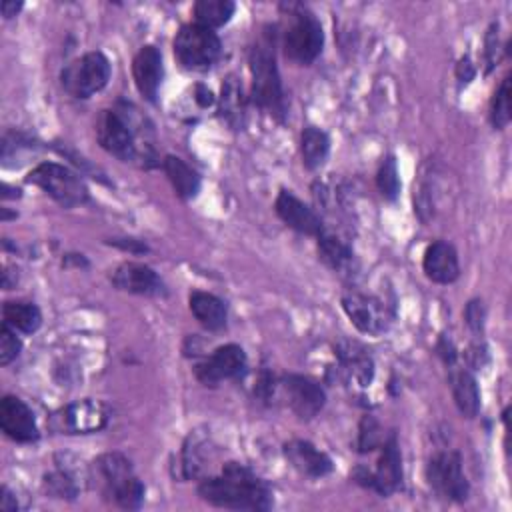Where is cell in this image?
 Returning a JSON list of instances; mask_svg holds the SVG:
<instances>
[{
    "label": "cell",
    "mask_w": 512,
    "mask_h": 512,
    "mask_svg": "<svg viewBox=\"0 0 512 512\" xmlns=\"http://www.w3.org/2000/svg\"><path fill=\"white\" fill-rule=\"evenodd\" d=\"M198 496L218 508L268 510L272 506L270 486L240 462H226L216 476L198 484Z\"/></svg>",
    "instance_id": "6da1fadb"
},
{
    "label": "cell",
    "mask_w": 512,
    "mask_h": 512,
    "mask_svg": "<svg viewBox=\"0 0 512 512\" xmlns=\"http://www.w3.org/2000/svg\"><path fill=\"white\" fill-rule=\"evenodd\" d=\"M130 104L122 110H102L96 122V138L100 146L122 162H140L144 168H152L156 162L154 146L148 142V128L144 120L136 116Z\"/></svg>",
    "instance_id": "7a4b0ae2"
},
{
    "label": "cell",
    "mask_w": 512,
    "mask_h": 512,
    "mask_svg": "<svg viewBox=\"0 0 512 512\" xmlns=\"http://www.w3.org/2000/svg\"><path fill=\"white\" fill-rule=\"evenodd\" d=\"M88 478L106 500L120 508L136 510L144 500V484L134 474L130 460L120 452L98 456L90 466Z\"/></svg>",
    "instance_id": "3957f363"
},
{
    "label": "cell",
    "mask_w": 512,
    "mask_h": 512,
    "mask_svg": "<svg viewBox=\"0 0 512 512\" xmlns=\"http://www.w3.org/2000/svg\"><path fill=\"white\" fill-rule=\"evenodd\" d=\"M248 64L252 72V90H250L252 104L268 112L270 116L282 120L286 114V100L282 90V78L276 64L274 42H270L268 34H264L250 48Z\"/></svg>",
    "instance_id": "277c9868"
},
{
    "label": "cell",
    "mask_w": 512,
    "mask_h": 512,
    "mask_svg": "<svg viewBox=\"0 0 512 512\" xmlns=\"http://www.w3.org/2000/svg\"><path fill=\"white\" fill-rule=\"evenodd\" d=\"M282 48L296 64H312L324 46V30L316 14L304 4H282Z\"/></svg>",
    "instance_id": "5b68a950"
},
{
    "label": "cell",
    "mask_w": 512,
    "mask_h": 512,
    "mask_svg": "<svg viewBox=\"0 0 512 512\" xmlns=\"http://www.w3.org/2000/svg\"><path fill=\"white\" fill-rule=\"evenodd\" d=\"M172 46L176 60L186 70H208L222 52L218 34L198 22L180 26Z\"/></svg>",
    "instance_id": "8992f818"
},
{
    "label": "cell",
    "mask_w": 512,
    "mask_h": 512,
    "mask_svg": "<svg viewBox=\"0 0 512 512\" xmlns=\"http://www.w3.org/2000/svg\"><path fill=\"white\" fill-rule=\"evenodd\" d=\"M26 180L38 186L64 208H74L88 200V188L84 180L74 170L58 162H40L30 170Z\"/></svg>",
    "instance_id": "52a82bcc"
},
{
    "label": "cell",
    "mask_w": 512,
    "mask_h": 512,
    "mask_svg": "<svg viewBox=\"0 0 512 512\" xmlns=\"http://www.w3.org/2000/svg\"><path fill=\"white\" fill-rule=\"evenodd\" d=\"M110 74V60L100 50H92L64 66L60 72V84L70 96L86 100L108 84Z\"/></svg>",
    "instance_id": "ba28073f"
},
{
    "label": "cell",
    "mask_w": 512,
    "mask_h": 512,
    "mask_svg": "<svg viewBox=\"0 0 512 512\" xmlns=\"http://www.w3.org/2000/svg\"><path fill=\"white\" fill-rule=\"evenodd\" d=\"M342 310L362 334H370V336L384 334L390 328L394 318V312L384 298L370 292L356 290V288H350L348 292H344Z\"/></svg>",
    "instance_id": "9c48e42d"
},
{
    "label": "cell",
    "mask_w": 512,
    "mask_h": 512,
    "mask_svg": "<svg viewBox=\"0 0 512 512\" xmlns=\"http://www.w3.org/2000/svg\"><path fill=\"white\" fill-rule=\"evenodd\" d=\"M382 452L376 464V470H368L364 466L354 468L352 478L364 488L374 490L380 496H390L402 486V456L398 448V440L390 434L382 442Z\"/></svg>",
    "instance_id": "30bf717a"
},
{
    "label": "cell",
    "mask_w": 512,
    "mask_h": 512,
    "mask_svg": "<svg viewBox=\"0 0 512 512\" xmlns=\"http://www.w3.org/2000/svg\"><path fill=\"white\" fill-rule=\"evenodd\" d=\"M428 486L446 500L462 502L470 494V484L462 470V458L456 450L436 452L426 464Z\"/></svg>",
    "instance_id": "8fae6325"
},
{
    "label": "cell",
    "mask_w": 512,
    "mask_h": 512,
    "mask_svg": "<svg viewBox=\"0 0 512 512\" xmlns=\"http://www.w3.org/2000/svg\"><path fill=\"white\" fill-rule=\"evenodd\" d=\"M278 392L300 420L314 418L326 404L324 388L304 374H284L278 378Z\"/></svg>",
    "instance_id": "7c38bea8"
},
{
    "label": "cell",
    "mask_w": 512,
    "mask_h": 512,
    "mask_svg": "<svg viewBox=\"0 0 512 512\" xmlns=\"http://www.w3.org/2000/svg\"><path fill=\"white\" fill-rule=\"evenodd\" d=\"M108 422V408L98 400H76L54 412L52 428L60 434L98 432Z\"/></svg>",
    "instance_id": "4fadbf2b"
},
{
    "label": "cell",
    "mask_w": 512,
    "mask_h": 512,
    "mask_svg": "<svg viewBox=\"0 0 512 512\" xmlns=\"http://www.w3.org/2000/svg\"><path fill=\"white\" fill-rule=\"evenodd\" d=\"M248 368V358L242 346L224 344L218 346L208 358L196 364L194 376L204 386H218L224 380L240 378Z\"/></svg>",
    "instance_id": "5bb4252c"
},
{
    "label": "cell",
    "mask_w": 512,
    "mask_h": 512,
    "mask_svg": "<svg viewBox=\"0 0 512 512\" xmlns=\"http://www.w3.org/2000/svg\"><path fill=\"white\" fill-rule=\"evenodd\" d=\"M336 368L334 374L348 386L368 388L374 378V360L368 350L354 340H342L334 348Z\"/></svg>",
    "instance_id": "9a60e30c"
},
{
    "label": "cell",
    "mask_w": 512,
    "mask_h": 512,
    "mask_svg": "<svg viewBox=\"0 0 512 512\" xmlns=\"http://www.w3.org/2000/svg\"><path fill=\"white\" fill-rule=\"evenodd\" d=\"M0 428L10 440L20 444H30L40 438L34 412L18 396L8 394L0 400Z\"/></svg>",
    "instance_id": "2e32d148"
},
{
    "label": "cell",
    "mask_w": 512,
    "mask_h": 512,
    "mask_svg": "<svg viewBox=\"0 0 512 512\" xmlns=\"http://www.w3.org/2000/svg\"><path fill=\"white\" fill-rule=\"evenodd\" d=\"M110 282L118 290L138 294V296H164L166 294V286H164L162 278L150 266L140 264V262H122L120 266H116L112 270Z\"/></svg>",
    "instance_id": "e0dca14e"
},
{
    "label": "cell",
    "mask_w": 512,
    "mask_h": 512,
    "mask_svg": "<svg viewBox=\"0 0 512 512\" xmlns=\"http://www.w3.org/2000/svg\"><path fill=\"white\" fill-rule=\"evenodd\" d=\"M274 208H276V214L280 216V220L300 234L320 236L324 232L322 218L316 214V210L310 208L308 204H304L296 194H292L286 188H282L278 192Z\"/></svg>",
    "instance_id": "ac0fdd59"
},
{
    "label": "cell",
    "mask_w": 512,
    "mask_h": 512,
    "mask_svg": "<svg viewBox=\"0 0 512 512\" xmlns=\"http://www.w3.org/2000/svg\"><path fill=\"white\" fill-rule=\"evenodd\" d=\"M132 78L142 98H146L148 102H156V96L164 78L162 54L156 46L146 44L136 52L132 60Z\"/></svg>",
    "instance_id": "d6986e66"
},
{
    "label": "cell",
    "mask_w": 512,
    "mask_h": 512,
    "mask_svg": "<svg viewBox=\"0 0 512 512\" xmlns=\"http://www.w3.org/2000/svg\"><path fill=\"white\" fill-rule=\"evenodd\" d=\"M284 456L288 464L308 478H322L332 472V458L308 440H288L284 444Z\"/></svg>",
    "instance_id": "ffe728a7"
},
{
    "label": "cell",
    "mask_w": 512,
    "mask_h": 512,
    "mask_svg": "<svg viewBox=\"0 0 512 512\" xmlns=\"http://www.w3.org/2000/svg\"><path fill=\"white\" fill-rule=\"evenodd\" d=\"M422 270L436 284H452L460 276L456 248L446 240L432 242L424 252Z\"/></svg>",
    "instance_id": "44dd1931"
},
{
    "label": "cell",
    "mask_w": 512,
    "mask_h": 512,
    "mask_svg": "<svg viewBox=\"0 0 512 512\" xmlns=\"http://www.w3.org/2000/svg\"><path fill=\"white\" fill-rule=\"evenodd\" d=\"M318 258L332 272H336L338 276L348 278V280H352L360 270L354 250L342 238H338L336 234H330L326 230L318 236Z\"/></svg>",
    "instance_id": "7402d4cb"
},
{
    "label": "cell",
    "mask_w": 512,
    "mask_h": 512,
    "mask_svg": "<svg viewBox=\"0 0 512 512\" xmlns=\"http://www.w3.org/2000/svg\"><path fill=\"white\" fill-rule=\"evenodd\" d=\"M218 104V116L226 126L232 130H242L246 124V108H248V96L244 92L242 80L234 74L226 76L220 86V96L216 98Z\"/></svg>",
    "instance_id": "603a6c76"
},
{
    "label": "cell",
    "mask_w": 512,
    "mask_h": 512,
    "mask_svg": "<svg viewBox=\"0 0 512 512\" xmlns=\"http://www.w3.org/2000/svg\"><path fill=\"white\" fill-rule=\"evenodd\" d=\"M448 382L452 390V398L462 416L474 418L480 412V390L476 378L470 370L460 368L458 364L448 366Z\"/></svg>",
    "instance_id": "cb8c5ba5"
},
{
    "label": "cell",
    "mask_w": 512,
    "mask_h": 512,
    "mask_svg": "<svg viewBox=\"0 0 512 512\" xmlns=\"http://www.w3.org/2000/svg\"><path fill=\"white\" fill-rule=\"evenodd\" d=\"M188 306L190 312L194 314V318L206 328V330H222L228 322V308L226 304L210 294V292H202V290H194L188 298Z\"/></svg>",
    "instance_id": "d4e9b609"
},
{
    "label": "cell",
    "mask_w": 512,
    "mask_h": 512,
    "mask_svg": "<svg viewBox=\"0 0 512 512\" xmlns=\"http://www.w3.org/2000/svg\"><path fill=\"white\" fill-rule=\"evenodd\" d=\"M162 168H164V172H166V176H168V180H170V184H172V188H174L178 198L192 200V198L198 196V192H200V176L182 158L168 154L162 160Z\"/></svg>",
    "instance_id": "484cf974"
},
{
    "label": "cell",
    "mask_w": 512,
    "mask_h": 512,
    "mask_svg": "<svg viewBox=\"0 0 512 512\" xmlns=\"http://www.w3.org/2000/svg\"><path fill=\"white\" fill-rule=\"evenodd\" d=\"M330 152V138L328 134L318 126H306L300 134V154L302 164L308 170L320 168Z\"/></svg>",
    "instance_id": "4316f807"
},
{
    "label": "cell",
    "mask_w": 512,
    "mask_h": 512,
    "mask_svg": "<svg viewBox=\"0 0 512 512\" xmlns=\"http://www.w3.org/2000/svg\"><path fill=\"white\" fill-rule=\"evenodd\" d=\"M2 316L6 324H10L14 330H20L22 334H34L42 324V312L32 302H22V300L4 302Z\"/></svg>",
    "instance_id": "83f0119b"
},
{
    "label": "cell",
    "mask_w": 512,
    "mask_h": 512,
    "mask_svg": "<svg viewBox=\"0 0 512 512\" xmlns=\"http://www.w3.org/2000/svg\"><path fill=\"white\" fill-rule=\"evenodd\" d=\"M192 12L198 24L214 30L230 22L236 12V4L232 0H198Z\"/></svg>",
    "instance_id": "f1b7e54d"
},
{
    "label": "cell",
    "mask_w": 512,
    "mask_h": 512,
    "mask_svg": "<svg viewBox=\"0 0 512 512\" xmlns=\"http://www.w3.org/2000/svg\"><path fill=\"white\" fill-rule=\"evenodd\" d=\"M42 490L50 498H60V500H74L78 496V482L76 476L66 470V468H56L52 472H46L42 478Z\"/></svg>",
    "instance_id": "f546056e"
},
{
    "label": "cell",
    "mask_w": 512,
    "mask_h": 512,
    "mask_svg": "<svg viewBox=\"0 0 512 512\" xmlns=\"http://www.w3.org/2000/svg\"><path fill=\"white\" fill-rule=\"evenodd\" d=\"M490 124L496 130H502L510 122V76H504L494 90V96L490 100Z\"/></svg>",
    "instance_id": "4dcf8cb0"
},
{
    "label": "cell",
    "mask_w": 512,
    "mask_h": 512,
    "mask_svg": "<svg viewBox=\"0 0 512 512\" xmlns=\"http://www.w3.org/2000/svg\"><path fill=\"white\" fill-rule=\"evenodd\" d=\"M204 446H206L204 438H198L196 434L188 436V440L184 442L182 460H180L182 478H196V476H200L202 466H204V456H202Z\"/></svg>",
    "instance_id": "1f68e13d"
},
{
    "label": "cell",
    "mask_w": 512,
    "mask_h": 512,
    "mask_svg": "<svg viewBox=\"0 0 512 512\" xmlns=\"http://www.w3.org/2000/svg\"><path fill=\"white\" fill-rule=\"evenodd\" d=\"M376 184H378V190L380 194L386 198V200H394L400 192V176H398V166H396V160L394 156H386L378 168V174H376Z\"/></svg>",
    "instance_id": "d6a6232c"
},
{
    "label": "cell",
    "mask_w": 512,
    "mask_h": 512,
    "mask_svg": "<svg viewBox=\"0 0 512 512\" xmlns=\"http://www.w3.org/2000/svg\"><path fill=\"white\" fill-rule=\"evenodd\" d=\"M384 440L386 438L382 434V426L378 424V420L374 416H364L358 426V438H356L358 452H372L378 446H382Z\"/></svg>",
    "instance_id": "836d02e7"
},
{
    "label": "cell",
    "mask_w": 512,
    "mask_h": 512,
    "mask_svg": "<svg viewBox=\"0 0 512 512\" xmlns=\"http://www.w3.org/2000/svg\"><path fill=\"white\" fill-rule=\"evenodd\" d=\"M22 350V340L16 336L10 324L2 322L0 326V364L8 366L12 360L18 358Z\"/></svg>",
    "instance_id": "e575fe53"
},
{
    "label": "cell",
    "mask_w": 512,
    "mask_h": 512,
    "mask_svg": "<svg viewBox=\"0 0 512 512\" xmlns=\"http://www.w3.org/2000/svg\"><path fill=\"white\" fill-rule=\"evenodd\" d=\"M464 320L468 324V328L474 334H482L484 330V320H486V308L482 300H470L464 308Z\"/></svg>",
    "instance_id": "d590c367"
},
{
    "label": "cell",
    "mask_w": 512,
    "mask_h": 512,
    "mask_svg": "<svg viewBox=\"0 0 512 512\" xmlns=\"http://www.w3.org/2000/svg\"><path fill=\"white\" fill-rule=\"evenodd\" d=\"M464 358H466V364H468L470 368H474V370L482 368V366L488 362V348H486V344H484L482 340L472 342V344L466 348Z\"/></svg>",
    "instance_id": "8d00e7d4"
},
{
    "label": "cell",
    "mask_w": 512,
    "mask_h": 512,
    "mask_svg": "<svg viewBox=\"0 0 512 512\" xmlns=\"http://www.w3.org/2000/svg\"><path fill=\"white\" fill-rule=\"evenodd\" d=\"M484 46H486V50H484L486 72H490V70L496 66V60H498V56H496V52H498V48H500V44H498V24H492V26L488 28Z\"/></svg>",
    "instance_id": "74e56055"
},
{
    "label": "cell",
    "mask_w": 512,
    "mask_h": 512,
    "mask_svg": "<svg viewBox=\"0 0 512 512\" xmlns=\"http://www.w3.org/2000/svg\"><path fill=\"white\" fill-rule=\"evenodd\" d=\"M436 350H438V354H440V358L444 360V364H446V366H454V364H458V350H456V346H454V342H452L450 338L442 336V338L438 340Z\"/></svg>",
    "instance_id": "f35d334b"
},
{
    "label": "cell",
    "mask_w": 512,
    "mask_h": 512,
    "mask_svg": "<svg viewBox=\"0 0 512 512\" xmlns=\"http://www.w3.org/2000/svg\"><path fill=\"white\" fill-rule=\"evenodd\" d=\"M476 70H474V64L468 56H462L456 64V78L462 82V84H468L472 78H474Z\"/></svg>",
    "instance_id": "ab89813d"
},
{
    "label": "cell",
    "mask_w": 512,
    "mask_h": 512,
    "mask_svg": "<svg viewBox=\"0 0 512 512\" xmlns=\"http://www.w3.org/2000/svg\"><path fill=\"white\" fill-rule=\"evenodd\" d=\"M110 244L122 248V250H128V252H134V254H140V252H146L148 246L140 240H134V238H114L110 240Z\"/></svg>",
    "instance_id": "60d3db41"
},
{
    "label": "cell",
    "mask_w": 512,
    "mask_h": 512,
    "mask_svg": "<svg viewBox=\"0 0 512 512\" xmlns=\"http://www.w3.org/2000/svg\"><path fill=\"white\" fill-rule=\"evenodd\" d=\"M194 100H196L202 108H208V106H212V104L216 102V96L212 94L210 88H206L204 84H198V86L194 88Z\"/></svg>",
    "instance_id": "b9f144b4"
},
{
    "label": "cell",
    "mask_w": 512,
    "mask_h": 512,
    "mask_svg": "<svg viewBox=\"0 0 512 512\" xmlns=\"http://www.w3.org/2000/svg\"><path fill=\"white\" fill-rule=\"evenodd\" d=\"M0 510H4V512L18 510V502H16L14 494L8 490V486H2V490H0Z\"/></svg>",
    "instance_id": "7bdbcfd3"
},
{
    "label": "cell",
    "mask_w": 512,
    "mask_h": 512,
    "mask_svg": "<svg viewBox=\"0 0 512 512\" xmlns=\"http://www.w3.org/2000/svg\"><path fill=\"white\" fill-rule=\"evenodd\" d=\"M20 8H22V2H16V0H4L2 6H0L2 16H4L6 20L12 18V16H16V14L20 12Z\"/></svg>",
    "instance_id": "ee69618b"
}]
</instances>
